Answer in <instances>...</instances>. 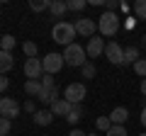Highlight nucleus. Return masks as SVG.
Instances as JSON below:
<instances>
[{"mask_svg":"<svg viewBox=\"0 0 146 136\" xmlns=\"http://www.w3.org/2000/svg\"><path fill=\"white\" fill-rule=\"evenodd\" d=\"M119 17H117V12H107L105 10L102 15L98 17V32L100 37H115L117 32H119Z\"/></svg>","mask_w":146,"mask_h":136,"instance_id":"obj_1","label":"nucleus"},{"mask_svg":"<svg viewBox=\"0 0 146 136\" xmlns=\"http://www.w3.org/2000/svg\"><path fill=\"white\" fill-rule=\"evenodd\" d=\"M63 63L66 66H76V68H83L85 63H88V51H85L80 44L73 42L71 46L63 49Z\"/></svg>","mask_w":146,"mask_h":136,"instance_id":"obj_2","label":"nucleus"},{"mask_svg":"<svg viewBox=\"0 0 146 136\" xmlns=\"http://www.w3.org/2000/svg\"><path fill=\"white\" fill-rule=\"evenodd\" d=\"M51 37L56 44H63V46H71L73 39H76V27L68 24V22H56L51 29Z\"/></svg>","mask_w":146,"mask_h":136,"instance_id":"obj_3","label":"nucleus"},{"mask_svg":"<svg viewBox=\"0 0 146 136\" xmlns=\"http://www.w3.org/2000/svg\"><path fill=\"white\" fill-rule=\"evenodd\" d=\"M85 95H88V90H85L83 83H71L66 90H63V100L71 102V105H80V102L85 100Z\"/></svg>","mask_w":146,"mask_h":136,"instance_id":"obj_4","label":"nucleus"},{"mask_svg":"<svg viewBox=\"0 0 146 136\" xmlns=\"http://www.w3.org/2000/svg\"><path fill=\"white\" fill-rule=\"evenodd\" d=\"M73 27H76V34H80V37H95V32H98V22L90 20V17H78V20L73 22Z\"/></svg>","mask_w":146,"mask_h":136,"instance_id":"obj_5","label":"nucleus"},{"mask_svg":"<svg viewBox=\"0 0 146 136\" xmlns=\"http://www.w3.org/2000/svg\"><path fill=\"white\" fill-rule=\"evenodd\" d=\"M42 66H44V73H49V75L58 73V71L63 68V53H56V51L46 53L44 61H42Z\"/></svg>","mask_w":146,"mask_h":136,"instance_id":"obj_6","label":"nucleus"},{"mask_svg":"<svg viewBox=\"0 0 146 136\" xmlns=\"http://www.w3.org/2000/svg\"><path fill=\"white\" fill-rule=\"evenodd\" d=\"M20 102L17 100H12V97H0V117H5V119H15L17 114H20Z\"/></svg>","mask_w":146,"mask_h":136,"instance_id":"obj_7","label":"nucleus"},{"mask_svg":"<svg viewBox=\"0 0 146 136\" xmlns=\"http://www.w3.org/2000/svg\"><path fill=\"white\" fill-rule=\"evenodd\" d=\"M105 56H107L110 63L122 66V61H124V49H122V44L119 42H107V46H105Z\"/></svg>","mask_w":146,"mask_h":136,"instance_id":"obj_8","label":"nucleus"},{"mask_svg":"<svg viewBox=\"0 0 146 136\" xmlns=\"http://www.w3.org/2000/svg\"><path fill=\"white\" fill-rule=\"evenodd\" d=\"M25 75L29 80H42V75H44L42 58H27L25 61Z\"/></svg>","mask_w":146,"mask_h":136,"instance_id":"obj_9","label":"nucleus"},{"mask_svg":"<svg viewBox=\"0 0 146 136\" xmlns=\"http://www.w3.org/2000/svg\"><path fill=\"white\" fill-rule=\"evenodd\" d=\"M105 46H107V44L102 42V37H100V34H95V37L88 39V46H85V51H88L90 58H98V56H102Z\"/></svg>","mask_w":146,"mask_h":136,"instance_id":"obj_10","label":"nucleus"},{"mask_svg":"<svg viewBox=\"0 0 146 136\" xmlns=\"http://www.w3.org/2000/svg\"><path fill=\"white\" fill-rule=\"evenodd\" d=\"M36 100H39L42 105L51 107L56 100H61V97H58V88H42V92H39V97H36Z\"/></svg>","mask_w":146,"mask_h":136,"instance_id":"obj_11","label":"nucleus"},{"mask_svg":"<svg viewBox=\"0 0 146 136\" xmlns=\"http://www.w3.org/2000/svg\"><path fill=\"white\" fill-rule=\"evenodd\" d=\"M49 110H51L54 117H68V112L73 110V105H71V102H66V100L61 97V100H56V102H54Z\"/></svg>","mask_w":146,"mask_h":136,"instance_id":"obj_12","label":"nucleus"},{"mask_svg":"<svg viewBox=\"0 0 146 136\" xmlns=\"http://www.w3.org/2000/svg\"><path fill=\"white\" fill-rule=\"evenodd\" d=\"M127 119H129V110H127V107H115V110L110 112V121H112V124L124 126Z\"/></svg>","mask_w":146,"mask_h":136,"instance_id":"obj_13","label":"nucleus"},{"mask_svg":"<svg viewBox=\"0 0 146 136\" xmlns=\"http://www.w3.org/2000/svg\"><path fill=\"white\" fill-rule=\"evenodd\" d=\"M51 121H54L51 110H36V112H34V124H36V126H49Z\"/></svg>","mask_w":146,"mask_h":136,"instance_id":"obj_14","label":"nucleus"},{"mask_svg":"<svg viewBox=\"0 0 146 136\" xmlns=\"http://www.w3.org/2000/svg\"><path fill=\"white\" fill-rule=\"evenodd\" d=\"M15 66V58H12L10 51H0V75H5L7 71H12Z\"/></svg>","mask_w":146,"mask_h":136,"instance_id":"obj_15","label":"nucleus"},{"mask_svg":"<svg viewBox=\"0 0 146 136\" xmlns=\"http://www.w3.org/2000/svg\"><path fill=\"white\" fill-rule=\"evenodd\" d=\"M68 10V3H63V0H51V7H49V12H51L54 17H63Z\"/></svg>","mask_w":146,"mask_h":136,"instance_id":"obj_16","label":"nucleus"},{"mask_svg":"<svg viewBox=\"0 0 146 136\" xmlns=\"http://www.w3.org/2000/svg\"><path fill=\"white\" fill-rule=\"evenodd\" d=\"M136 61H139V49H136V46H127L124 49V61H122V66H124V63L134 66Z\"/></svg>","mask_w":146,"mask_h":136,"instance_id":"obj_17","label":"nucleus"},{"mask_svg":"<svg viewBox=\"0 0 146 136\" xmlns=\"http://www.w3.org/2000/svg\"><path fill=\"white\" fill-rule=\"evenodd\" d=\"M25 92L32 95V97H39V92H42V80H27L25 83Z\"/></svg>","mask_w":146,"mask_h":136,"instance_id":"obj_18","label":"nucleus"},{"mask_svg":"<svg viewBox=\"0 0 146 136\" xmlns=\"http://www.w3.org/2000/svg\"><path fill=\"white\" fill-rule=\"evenodd\" d=\"M80 119H83V110H80V105H73V110L68 112L66 121H68V124H73V126H76V124H78Z\"/></svg>","mask_w":146,"mask_h":136,"instance_id":"obj_19","label":"nucleus"},{"mask_svg":"<svg viewBox=\"0 0 146 136\" xmlns=\"http://www.w3.org/2000/svg\"><path fill=\"white\" fill-rule=\"evenodd\" d=\"M17 44V39L12 34H5V37H0V51H12Z\"/></svg>","mask_w":146,"mask_h":136,"instance_id":"obj_20","label":"nucleus"},{"mask_svg":"<svg viewBox=\"0 0 146 136\" xmlns=\"http://www.w3.org/2000/svg\"><path fill=\"white\" fill-rule=\"evenodd\" d=\"M49 7H51V0H32L29 3V10H34V12H44Z\"/></svg>","mask_w":146,"mask_h":136,"instance_id":"obj_21","label":"nucleus"},{"mask_svg":"<svg viewBox=\"0 0 146 136\" xmlns=\"http://www.w3.org/2000/svg\"><path fill=\"white\" fill-rule=\"evenodd\" d=\"M131 10H134V15L139 20H146V0H136L134 5H131Z\"/></svg>","mask_w":146,"mask_h":136,"instance_id":"obj_22","label":"nucleus"},{"mask_svg":"<svg viewBox=\"0 0 146 136\" xmlns=\"http://www.w3.org/2000/svg\"><path fill=\"white\" fill-rule=\"evenodd\" d=\"M95 126H98L100 131H105V134H107V131L112 129V121H110V117H98V121H95Z\"/></svg>","mask_w":146,"mask_h":136,"instance_id":"obj_23","label":"nucleus"},{"mask_svg":"<svg viewBox=\"0 0 146 136\" xmlns=\"http://www.w3.org/2000/svg\"><path fill=\"white\" fill-rule=\"evenodd\" d=\"M131 68H134V73H136V75L146 78V58H139V61H136V63H134Z\"/></svg>","mask_w":146,"mask_h":136,"instance_id":"obj_24","label":"nucleus"},{"mask_svg":"<svg viewBox=\"0 0 146 136\" xmlns=\"http://www.w3.org/2000/svg\"><path fill=\"white\" fill-rule=\"evenodd\" d=\"M22 51H25L29 58H36V44L34 42H25L22 44Z\"/></svg>","mask_w":146,"mask_h":136,"instance_id":"obj_25","label":"nucleus"},{"mask_svg":"<svg viewBox=\"0 0 146 136\" xmlns=\"http://www.w3.org/2000/svg\"><path fill=\"white\" fill-rule=\"evenodd\" d=\"M10 129H12V121L5 119V117H0V136H7Z\"/></svg>","mask_w":146,"mask_h":136,"instance_id":"obj_26","label":"nucleus"},{"mask_svg":"<svg viewBox=\"0 0 146 136\" xmlns=\"http://www.w3.org/2000/svg\"><path fill=\"white\" fill-rule=\"evenodd\" d=\"M85 5H88L85 0H71V3H68V10H73V12H80V10H85Z\"/></svg>","mask_w":146,"mask_h":136,"instance_id":"obj_27","label":"nucleus"},{"mask_svg":"<svg viewBox=\"0 0 146 136\" xmlns=\"http://www.w3.org/2000/svg\"><path fill=\"white\" fill-rule=\"evenodd\" d=\"M105 136H127V129H124V126H119V124H112V129H110Z\"/></svg>","mask_w":146,"mask_h":136,"instance_id":"obj_28","label":"nucleus"},{"mask_svg":"<svg viewBox=\"0 0 146 136\" xmlns=\"http://www.w3.org/2000/svg\"><path fill=\"white\" fill-rule=\"evenodd\" d=\"M80 71H83V78H85V80H88V78H95V66H93L90 61L85 63V66L80 68Z\"/></svg>","mask_w":146,"mask_h":136,"instance_id":"obj_29","label":"nucleus"},{"mask_svg":"<svg viewBox=\"0 0 146 136\" xmlns=\"http://www.w3.org/2000/svg\"><path fill=\"white\" fill-rule=\"evenodd\" d=\"M42 88H56V83H54V78H51L49 73L42 75Z\"/></svg>","mask_w":146,"mask_h":136,"instance_id":"obj_30","label":"nucleus"},{"mask_svg":"<svg viewBox=\"0 0 146 136\" xmlns=\"http://www.w3.org/2000/svg\"><path fill=\"white\" fill-rule=\"evenodd\" d=\"M105 7H107V12H115L117 7H119V3H117V0H105Z\"/></svg>","mask_w":146,"mask_h":136,"instance_id":"obj_31","label":"nucleus"},{"mask_svg":"<svg viewBox=\"0 0 146 136\" xmlns=\"http://www.w3.org/2000/svg\"><path fill=\"white\" fill-rule=\"evenodd\" d=\"M25 112H32V114L36 112V105L32 102V100H27V102H25Z\"/></svg>","mask_w":146,"mask_h":136,"instance_id":"obj_32","label":"nucleus"},{"mask_svg":"<svg viewBox=\"0 0 146 136\" xmlns=\"http://www.w3.org/2000/svg\"><path fill=\"white\" fill-rule=\"evenodd\" d=\"M7 85H10V80H7L5 75H0V92H5V90H7Z\"/></svg>","mask_w":146,"mask_h":136,"instance_id":"obj_33","label":"nucleus"},{"mask_svg":"<svg viewBox=\"0 0 146 136\" xmlns=\"http://www.w3.org/2000/svg\"><path fill=\"white\" fill-rule=\"evenodd\" d=\"M68 136H88V134H83L80 129H71V134H68Z\"/></svg>","mask_w":146,"mask_h":136,"instance_id":"obj_34","label":"nucleus"},{"mask_svg":"<svg viewBox=\"0 0 146 136\" xmlns=\"http://www.w3.org/2000/svg\"><path fill=\"white\" fill-rule=\"evenodd\" d=\"M141 95H144V97H146V78L141 80Z\"/></svg>","mask_w":146,"mask_h":136,"instance_id":"obj_35","label":"nucleus"},{"mask_svg":"<svg viewBox=\"0 0 146 136\" xmlns=\"http://www.w3.org/2000/svg\"><path fill=\"white\" fill-rule=\"evenodd\" d=\"M141 124L146 126V107H144V110H141Z\"/></svg>","mask_w":146,"mask_h":136,"instance_id":"obj_36","label":"nucleus"},{"mask_svg":"<svg viewBox=\"0 0 146 136\" xmlns=\"http://www.w3.org/2000/svg\"><path fill=\"white\" fill-rule=\"evenodd\" d=\"M88 136H98V134H95V131H90V134H88Z\"/></svg>","mask_w":146,"mask_h":136,"instance_id":"obj_37","label":"nucleus"},{"mask_svg":"<svg viewBox=\"0 0 146 136\" xmlns=\"http://www.w3.org/2000/svg\"><path fill=\"white\" fill-rule=\"evenodd\" d=\"M144 46H146V34H144Z\"/></svg>","mask_w":146,"mask_h":136,"instance_id":"obj_38","label":"nucleus"},{"mask_svg":"<svg viewBox=\"0 0 146 136\" xmlns=\"http://www.w3.org/2000/svg\"><path fill=\"white\" fill-rule=\"evenodd\" d=\"M139 136H146V131H144V134H139Z\"/></svg>","mask_w":146,"mask_h":136,"instance_id":"obj_39","label":"nucleus"}]
</instances>
